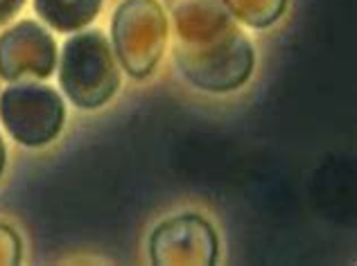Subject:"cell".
<instances>
[{"instance_id": "cell-1", "label": "cell", "mask_w": 357, "mask_h": 266, "mask_svg": "<svg viewBox=\"0 0 357 266\" xmlns=\"http://www.w3.org/2000/svg\"><path fill=\"white\" fill-rule=\"evenodd\" d=\"M176 27L174 59L192 86L211 93L240 88L256 54L224 0H165Z\"/></svg>"}, {"instance_id": "cell-2", "label": "cell", "mask_w": 357, "mask_h": 266, "mask_svg": "<svg viewBox=\"0 0 357 266\" xmlns=\"http://www.w3.org/2000/svg\"><path fill=\"white\" fill-rule=\"evenodd\" d=\"M59 84L79 109H100L114 97L120 86V72L105 34L86 30L66 41L59 61Z\"/></svg>"}, {"instance_id": "cell-3", "label": "cell", "mask_w": 357, "mask_h": 266, "mask_svg": "<svg viewBox=\"0 0 357 266\" xmlns=\"http://www.w3.org/2000/svg\"><path fill=\"white\" fill-rule=\"evenodd\" d=\"M114 50L131 77L143 79L154 70L167 43V18L156 0H125L111 25Z\"/></svg>"}, {"instance_id": "cell-4", "label": "cell", "mask_w": 357, "mask_h": 266, "mask_svg": "<svg viewBox=\"0 0 357 266\" xmlns=\"http://www.w3.org/2000/svg\"><path fill=\"white\" fill-rule=\"evenodd\" d=\"M0 120L16 142L43 147L61 133L66 109L59 93L34 79H18L0 95Z\"/></svg>"}, {"instance_id": "cell-5", "label": "cell", "mask_w": 357, "mask_h": 266, "mask_svg": "<svg viewBox=\"0 0 357 266\" xmlns=\"http://www.w3.org/2000/svg\"><path fill=\"white\" fill-rule=\"evenodd\" d=\"M149 260L158 266H211L218 260V235L199 214L172 217L149 237Z\"/></svg>"}, {"instance_id": "cell-6", "label": "cell", "mask_w": 357, "mask_h": 266, "mask_svg": "<svg viewBox=\"0 0 357 266\" xmlns=\"http://www.w3.org/2000/svg\"><path fill=\"white\" fill-rule=\"evenodd\" d=\"M57 68L52 34L34 21H21L0 34V77L5 81L45 79Z\"/></svg>"}, {"instance_id": "cell-7", "label": "cell", "mask_w": 357, "mask_h": 266, "mask_svg": "<svg viewBox=\"0 0 357 266\" xmlns=\"http://www.w3.org/2000/svg\"><path fill=\"white\" fill-rule=\"evenodd\" d=\"M102 0H34V9L52 30L77 32L98 18Z\"/></svg>"}, {"instance_id": "cell-8", "label": "cell", "mask_w": 357, "mask_h": 266, "mask_svg": "<svg viewBox=\"0 0 357 266\" xmlns=\"http://www.w3.org/2000/svg\"><path fill=\"white\" fill-rule=\"evenodd\" d=\"M224 5L236 21L256 30H265L283 16L287 0H224Z\"/></svg>"}, {"instance_id": "cell-9", "label": "cell", "mask_w": 357, "mask_h": 266, "mask_svg": "<svg viewBox=\"0 0 357 266\" xmlns=\"http://www.w3.org/2000/svg\"><path fill=\"white\" fill-rule=\"evenodd\" d=\"M21 246H23L21 237H18L9 226L0 224V264L12 266V264L21 262V255H23Z\"/></svg>"}, {"instance_id": "cell-10", "label": "cell", "mask_w": 357, "mask_h": 266, "mask_svg": "<svg viewBox=\"0 0 357 266\" xmlns=\"http://www.w3.org/2000/svg\"><path fill=\"white\" fill-rule=\"evenodd\" d=\"M23 5H25V0H0V27L12 21Z\"/></svg>"}, {"instance_id": "cell-11", "label": "cell", "mask_w": 357, "mask_h": 266, "mask_svg": "<svg viewBox=\"0 0 357 266\" xmlns=\"http://www.w3.org/2000/svg\"><path fill=\"white\" fill-rule=\"evenodd\" d=\"M5 169V145H3V138H0V174Z\"/></svg>"}]
</instances>
